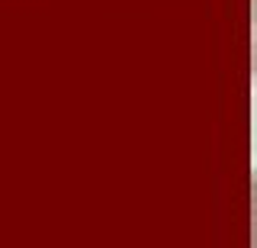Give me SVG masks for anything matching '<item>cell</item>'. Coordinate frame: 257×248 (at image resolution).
I'll use <instances>...</instances> for the list:
<instances>
[{
    "label": "cell",
    "instance_id": "cell-1",
    "mask_svg": "<svg viewBox=\"0 0 257 248\" xmlns=\"http://www.w3.org/2000/svg\"><path fill=\"white\" fill-rule=\"evenodd\" d=\"M254 81H257V29H254Z\"/></svg>",
    "mask_w": 257,
    "mask_h": 248
}]
</instances>
